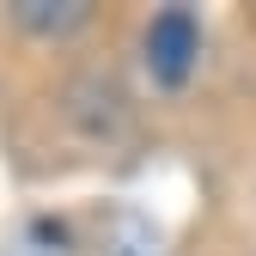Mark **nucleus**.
<instances>
[{"label":"nucleus","mask_w":256,"mask_h":256,"mask_svg":"<svg viewBox=\"0 0 256 256\" xmlns=\"http://www.w3.org/2000/svg\"><path fill=\"white\" fill-rule=\"evenodd\" d=\"M12 18L30 24V30H74V24L86 18V6H68V0H61V6H49V0H18Z\"/></svg>","instance_id":"obj_2"},{"label":"nucleus","mask_w":256,"mask_h":256,"mask_svg":"<svg viewBox=\"0 0 256 256\" xmlns=\"http://www.w3.org/2000/svg\"><path fill=\"white\" fill-rule=\"evenodd\" d=\"M196 55H202V24L189 6H165L152 12L146 24V74L158 86H183L189 74H196Z\"/></svg>","instance_id":"obj_1"}]
</instances>
